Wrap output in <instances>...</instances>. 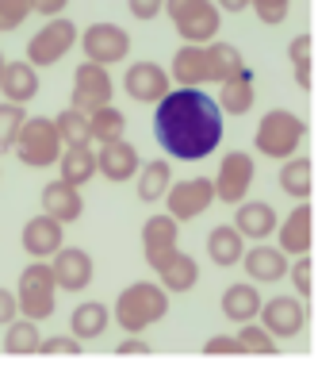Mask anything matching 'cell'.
Returning a JSON list of instances; mask_svg holds the SVG:
<instances>
[{"label": "cell", "mask_w": 318, "mask_h": 365, "mask_svg": "<svg viewBox=\"0 0 318 365\" xmlns=\"http://www.w3.org/2000/svg\"><path fill=\"white\" fill-rule=\"evenodd\" d=\"M127 8L134 19H157L165 12V0H127Z\"/></svg>", "instance_id": "43"}, {"label": "cell", "mask_w": 318, "mask_h": 365, "mask_svg": "<svg viewBox=\"0 0 318 365\" xmlns=\"http://www.w3.org/2000/svg\"><path fill=\"white\" fill-rule=\"evenodd\" d=\"M303 135H307V123L300 120L295 112H287V108H272V112H265L261 115V123H257V135H253V146H257V154H265V158H292L295 150H300V143H303Z\"/></svg>", "instance_id": "5"}, {"label": "cell", "mask_w": 318, "mask_h": 365, "mask_svg": "<svg viewBox=\"0 0 318 365\" xmlns=\"http://www.w3.org/2000/svg\"><path fill=\"white\" fill-rule=\"evenodd\" d=\"M12 154L23 165H31V170H51V165H58V158H62V135H58V123L51 120V115H27V123H23V131H19Z\"/></svg>", "instance_id": "6"}, {"label": "cell", "mask_w": 318, "mask_h": 365, "mask_svg": "<svg viewBox=\"0 0 318 365\" xmlns=\"http://www.w3.org/2000/svg\"><path fill=\"white\" fill-rule=\"evenodd\" d=\"M218 8H223V12H245V8H250V0H215Z\"/></svg>", "instance_id": "47"}, {"label": "cell", "mask_w": 318, "mask_h": 365, "mask_svg": "<svg viewBox=\"0 0 318 365\" xmlns=\"http://www.w3.org/2000/svg\"><path fill=\"white\" fill-rule=\"evenodd\" d=\"M176 227L181 223L173 215H150L142 223V254H146V265L154 273L176 254Z\"/></svg>", "instance_id": "16"}, {"label": "cell", "mask_w": 318, "mask_h": 365, "mask_svg": "<svg viewBox=\"0 0 318 365\" xmlns=\"http://www.w3.org/2000/svg\"><path fill=\"white\" fill-rule=\"evenodd\" d=\"M35 12L31 0H0V27L4 31H16V27H23V19Z\"/></svg>", "instance_id": "39"}, {"label": "cell", "mask_w": 318, "mask_h": 365, "mask_svg": "<svg viewBox=\"0 0 318 365\" xmlns=\"http://www.w3.org/2000/svg\"><path fill=\"white\" fill-rule=\"evenodd\" d=\"M261 292H257V281L253 284H230V289L223 292V304H218V308H223V315L226 319H234V323H250V319H257V315H261Z\"/></svg>", "instance_id": "26"}, {"label": "cell", "mask_w": 318, "mask_h": 365, "mask_svg": "<svg viewBox=\"0 0 318 365\" xmlns=\"http://www.w3.org/2000/svg\"><path fill=\"white\" fill-rule=\"evenodd\" d=\"M4 66H8V58H4V54H0V73H4Z\"/></svg>", "instance_id": "48"}, {"label": "cell", "mask_w": 318, "mask_h": 365, "mask_svg": "<svg viewBox=\"0 0 318 365\" xmlns=\"http://www.w3.org/2000/svg\"><path fill=\"white\" fill-rule=\"evenodd\" d=\"M311 239H314L311 204L300 200L292 212H287V220L280 223V250L287 254V258H295V254H311Z\"/></svg>", "instance_id": "20"}, {"label": "cell", "mask_w": 318, "mask_h": 365, "mask_svg": "<svg viewBox=\"0 0 318 365\" xmlns=\"http://www.w3.org/2000/svg\"><path fill=\"white\" fill-rule=\"evenodd\" d=\"M253 177H257L253 154H245V150L223 154L218 173H215V200H223V204H242L245 192L253 189Z\"/></svg>", "instance_id": "10"}, {"label": "cell", "mask_w": 318, "mask_h": 365, "mask_svg": "<svg viewBox=\"0 0 318 365\" xmlns=\"http://www.w3.org/2000/svg\"><path fill=\"white\" fill-rule=\"evenodd\" d=\"M38 342H43V334H38L35 319L16 315V319L8 323V334H4V350L8 354H16V358H23V354H38Z\"/></svg>", "instance_id": "31"}, {"label": "cell", "mask_w": 318, "mask_h": 365, "mask_svg": "<svg viewBox=\"0 0 318 365\" xmlns=\"http://www.w3.org/2000/svg\"><path fill=\"white\" fill-rule=\"evenodd\" d=\"M287 58H292V70H295V85L303 93H311V35H295L292 46H287Z\"/></svg>", "instance_id": "37"}, {"label": "cell", "mask_w": 318, "mask_h": 365, "mask_svg": "<svg viewBox=\"0 0 318 365\" xmlns=\"http://www.w3.org/2000/svg\"><path fill=\"white\" fill-rule=\"evenodd\" d=\"M123 88L138 104H157L169 88H173V77H169V70H161L157 62H134V66H127V73H123Z\"/></svg>", "instance_id": "14"}, {"label": "cell", "mask_w": 318, "mask_h": 365, "mask_svg": "<svg viewBox=\"0 0 318 365\" xmlns=\"http://www.w3.org/2000/svg\"><path fill=\"white\" fill-rule=\"evenodd\" d=\"M16 300H19V315L43 323L51 319L54 308H58V281H54V269L46 258H35L19 273V284H16Z\"/></svg>", "instance_id": "4"}, {"label": "cell", "mask_w": 318, "mask_h": 365, "mask_svg": "<svg viewBox=\"0 0 318 365\" xmlns=\"http://www.w3.org/2000/svg\"><path fill=\"white\" fill-rule=\"evenodd\" d=\"M51 269H54V281L62 292H85L92 284V258L81 250V246H65L51 254Z\"/></svg>", "instance_id": "13"}, {"label": "cell", "mask_w": 318, "mask_h": 365, "mask_svg": "<svg viewBox=\"0 0 318 365\" xmlns=\"http://www.w3.org/2000/svg\"><path fill=\"white\" fill-rule=\"evenodd\" d=\"M169 185H173V165H169V158H154V162H146L142 170H138V200H146V204L165 200Z\"/></svg>", "instance_id": "28"}, {"label": "cell", "mask_w": 318, "mask_h": 365, "mask_svg": "<svg viewBox=\"0 0 318 365\" xmlns=\"http://www.w3.org/2000/svg\"><path fill=\"white\" fill-rule=\"evenodd\" d=\"M238 346H242V354H265V358H272L276 354V334L265 327V323H242V331L234 334Z\"/></svg>", "instance_id": "36"}, {"label": "cell", "mask_w": 318, "mask_h": 365, "mask_svg": "<svg viewBox=\"0 0 318 365\" xmlns=\"http://www.w3.org/2000/svg\"><path fill=\"white\" fill-rule=\"evenodd\" d=\"M287 277H292L295 292L311 300V254H295V265H287Z\"/></svg>", "instance_id": "41"}, {"label": "cell", "mask_w": 318, "mask_h": 365, "mask_svg": "<svg viewBox=\"0 0 318 365\" xmlns=\"http://www.w3.org/2000/svg\"><path fill=\"white\" fill-rule=\"evenodd\" d=\"M165 315H169V289L165 284H154V281L127 284L115 300V323L127 334H142L157 319H165Z\"/></svg>", "instance_id": "3"}, {"label": "cell", "mask_w": 318, "mask_h": 365, "mask_svg": "<svg viewBox=\"0 0 318 365\" xmlns=\"http://www.w3.org/2000/svg\"><path fill=\"white\" fill-rule=\"evenodd\" d=\"M0 31H4V27H0Z\"/></svg>", "instance_id": "49"}, {"label": "cell", "mask_w": 318, "mask_h": 365, "mask_svg": "<svg viewBox=\"0 0 318 365\" xmlns=\"http://www.w3.org/2000/svg\"><path fill=\"white\" fill-rule=\"evenodd\" d=\"M0 96L16 104H31L38 96V70L31 62H8L0 73Z\"/></svg>", "instance_id": "23"}, {"label": "cell", "mask_w": 318, "mask_h": 365, "mask_svg": "<svg viewBox=\"0 0 318 365\" xmlns=\"http://www.w3.org/2000/svg\"><path fill=\"white\" fill-rule=\"evenodd\" d=\"M107 323H112V312L104 308L100 300H85L77 304L73 315H69V334H77V339H100L107 331Z\"/></svg>", "instance_id": "27"}, {"label": "cell", "mask_w": 318, "mask_h": 365, "mask_svg": "<svg viewBox=\"0 0 318 365\" xmlns=\"http://www.w3.org/2000/svg\"><path fill=\"white\" fill-rule=\"evenodd\" d=\"M207 254H211L215 265L230 269V265H238V262H242V254H245V235L238 231L234 223L215 227V231L207 235Z\"/></svg>", "instance_id": "25"}, {"label": "cell", "mask_w": 318, "mask_h": 365, "mask_svg": "<svg viewBox=\"0 0 318 365\" xmlns=\"http://www.w3.org/2000/svg\"><path fill=\"white\" fill-rule=\"evenodd\" d=\"M245 262V273L257 281V284H272V281H284L287 277V254L280 246H250L242 254Z\"/></svg>", "instance_id": "21"}, {"label": "cell", "mask_w": 318, "mask_h": 365, "mask_svg": "<svg viewBox=\"0 0 318 365\" xmlns=\"http://www.w3.org/2000/svg\"><path fill=\"white\" fill-rule=\"evenodd\" d=\"M280 189L295 200H311V158H284L280 170Z\"/></svg>", "instance_id": "32"}, {"label": "cell", "mask_w": 318, "mask_h": 365, "mask_svg": "<svg viewBox=\"0 0 318 365\" xmlns=\"http://www.w3.org/2000/svg\"><path fill=\"white\" fill-rule=\"evenodd\" d=\"M257 93H253V73L250 70H238L226 81H218V108L223 115H245L253 108Z\"/></svg>", "instance_id": "24"}, {"label": "cell", "mask_w": 318, "mask_h": 365, "mask_svg": "<svg viewBox=\"0 0 318 365\" xmlns=\"http://www.w3.org/2000/svg\"><path fill=\"white\" fill-rule=\"evenodd\" d=\"M88 131H92V143L123 139V131H127V115L119 112V108L104 104V108H96V112L88 115Z\"/></svg>", "instance_id": "33"}, {"label": "cell", "mask_w": 318, "mask_h": 365, "mask_svg": "<svg viewBox=\"0 0 318 365\" xmlns=\"http://www.w3.org/2000/svg\"><path fill=\"white\" fill-rule=\"evenodd\" d=\"M38 354H46V358H77V354H81V339H77V334H69V339L54 334V339L38 342Z\"/></svg>", "instance_id": "40"}, {"label": "cell", "mask_w": 318, "mask_h": 365, "mask_svg": "<svg viewBox=\"0 0 318 365\" xmlns=\"http://www.w3.org/2000/svg\"><path fill=\"white\" fill-rule=\"evenodd\" d=\"M19 242H23V250L31 254V258H51L54 250H62L65 242V223H58L54 215H35V220L23 223V235H19Z\"/></svg>", "instance_id": "18"}, {"label": "cell", "mask_w": 318, "mask_h": 365, "mask_svg": "<svg viewBox=\"0 0 318 365\" xmlns=\"http://www.w3.org/2000/svg\"><path fill=\"white\" fill-rule=\"evenodd\" d=\"M203 354L207 358H230V354H242L234 334H211V339L203 342Z\"/></svg>", "instance_id": "42"}, {"label": "cell", "mask_w": 318, "mask_h": 365, "mask_svg": "<svg viewBox=\"0 0 318 365\" xmlns=\"http://www.w3.org/2000/svg\"><path fill=\"white\" fill-rule=\"evenodd\" d=\"M245 70V58L242 51H238L234 43H218V38H211V43H184L181 51L173 54V70H169V77H173L176 85H218L226 81L230 73Z\"/></svg>", "instance_id": "2"}, {"label": "cell", "mask_w": 318, "mask_h": 365, "mask_svg": "<svg viewBox=\"0 0 318 365\" xmlns=\"http://www.w3.org/2000/svg\"><path fill=\"white\" fill-rule=\"evenodd\" d=\"M154 139L176 162H200L223 143V108L211 93L192 85H181L176 93L169 88L154 112Z\"/></svg>", "instance_id": "1"}, {"label": "cell", "mask_w": 318, "mask_h": 365, "mask_svg": "<svg viewBox=\"0 0 318 365\" xmlns=\"http://www.w3.org/2000/svg\"><path fill=\"white\" fill-rule=\"evenodd\" d=\"M157 277H161V284L169 292H188V289H196V281H200V262H196L192 254L176 250L173 258L157 269Z\"/></svg>", "instance_id": "29"}, {"label": "cell", "mask_w": 318, "mask_h": 365, "mask_svg": "<svg viewBox=\"0 0 318 365\" xmlns=\"http://www.w3.org/2000/svg\"><path fill=\"white\" fill-rule=\"evenodd\" d=\"M165 12L184 43H211L223 24V8L215 0H165Z\"/></svg>", "instance_id": "7"}, {"label": "cell", "mask_w": 318, "mask_h": 365, "mask_svg": "<svg viewBox=\"0 0 318 365\" xmlns=\"http://www.w3.org/2000/svg\"><path fill=\"white\" fill-rule=\"evenodd\" d=\"M261 323L276 339H295L307 327V308L300 296H272L261 304Z\"/></svg>", "instance_id": "15"}, {"label": "cell", "mask_w": 318, "mask_h": 365, "mask_svg": "<svg viewBox=\"0 0 318 365\" xmlns=\"http://www.w3.org/2000/svg\"><path fill=\"white\" fill-rule=\"evenodd\" d=\"M215 204V177H192V181L169 185L165 208L176 223H192Z\"/></svg>", "instance_id": "9"}, {"label": "cell", "mask_w": 318, "mask_h": 365, "mask_svg": "<svg viewBox=\"0 0 318 365\" xmlns=\"http://www.w3.org/2000/svg\"><path fill=\"white\" fill-rule=\"evenodd\" d=\"M27 123V108L16 104V101H4L0 104V154H12L16 150V139Z\"/></svg>", "instance_id": "34"}, {"label": "cell", "mask_w": 318, "mask_h": 365, "mask_svg": "<svg viewBox=\"0 0 318 365\" xmlns=\"http://www.w3.org/2000/svg\"><path fill=\"white\" fill-rule=\"evenodd\" d=\"M138 354H150V346L146 342H119V358H138Z\"/></svg>", "instance_id": "46"}, {"label": "cell", "mask_w": 318, "mask_h": 365, "mask_svg": "<svg viewBox=\"0 0 318 365\" xmlns=\"http://www.w3.org/2000/svg\"><path fill=\"white\" fill-rule=\"evenodd\" d=\"M81 51L88 62H100V66H115L131 54V35L123 31L119 24H92L81 31Z\"/></svg>", "instance_id": "12"}, {"label": "cell", "mask_w": 318, "mask_h": 365, "mask_svg": "<svg viewBox=\"0 0 318 365\" xmlns=\"http://www.w3.org/2000/svg\"><path fill=\"white\" fill-rule=\"evenodd\" d=\"M43 212L46 215H54L58 223H77L85 215V196H81V189H77V185H69V181H62V177H58V181H51L43 189Z\"/></svg>", "instance_id": "19"}, {"label": "cell", "mask_w": 318, "mask_h": 365, "mask_svg": "<svg viewBox=\"0 0 318 365\" xmlns=\"http://www.w3.org/2000/svg\"><path fill=\"white\" fill-rule=\"evenodd\" d=\"M142 170V158H138L134 143L127 139H112V143H100V150H96V173H104L112 185H123L138 177Z\"/></svg>", "instance_id": "17"}, {"label": "cell", "mask_w": 318, "mask_h": 365, "mask_svg": "<svg viewBox=\"0 0 318 365\" xmlns=\"http://www.w3.org/2000/svg\"><path fill=\"white\" fill-rule=\"evenodd\" d=\"M58 165H62V181L77 185V189L96 177V154H92V146H69V150L58 158Z\"/></svg>", "instance_id": "30"}, {"label": "cell", "mask_w": 318, "mask_h": 365, "mask_svg": "<svg viewBox=\"0 0 318 365\" xmlns=\"http://www.w3.org/2000/svg\"><path fill=\"white\" fill-rule=\"evenodd\" d=\"M54 123H58V135H62L65 146H88V143H92V131H88V115L77 112V108H65V112H58Z\"/></svg>", "instance_id": "35"}, {"label": "cell", "mask_w": 318, "mask_h": 365, "mask_svg": "<svg viewBox=\"0 0 318 365\" xmlns=\"http://www.w3.org/2000/svg\"><path fill=\"white\" fill-rule=\"evenodd\" d=\"M234 227L245 235V239H253V242H265L268 235L276 231V208L272 204H265V200H242V204H234Z\"/></svg>", "instance_id": "22"}, {"label": "cell", "mask_w": 318, "mask_h": 365, "mask_svg": "<svg viewBox=\"0 0 318 365\" xmlns=\"http://www.w3.org/2000/svg\"><path fill=\"white\" fill-rule=\"evenodd\" d=\"M77 24L73 19H65V16H51L43 27L31 35V43H27V62L35 66H54V62H62V58L77 46Z\"/></svg>", "instance_id": "8"}, {"label": "cell", "mask_w": 318, "mask_h": 365, "mask_svg": "<svg viewBox=\"0 0 318 365\" xmlns=\"http://www.w3.org/2000/svg\"><path fill=\"white\" fill-rule=\"evenodd\" d=\"M19 315V300H16V292H8V289H0V327H8Z\"/></svg>", "instance_id": "44"}, {"label": "cell", "mask_w": 318, "mask_h": 365, "mask_svg": "<svg viewBox=\"0 0 318 365\" xmlns=\"http://www.w3.org/2000/svg\"><path fill=\"white\" fill-rule=\"evenodd\" d=\"M104 104H112V77H107V66L85 58L73 73V104L69 108L92 115L96 108H104Z\"/></svg>", "instance_id": "11"}, {"label": "cell", "mask_w": 318, "mask_h": 365, "mask_svg": "<svg viewBox=\"0 0 318 365\" xmlns=\"http://www.w3.org/2000/svg\"><path fill=\"white\" fill-rule=\"evenodd\" d=\"M250 8L257 12V19L268 27H280L287 12H292V0H250Z\"/></svg>", "instance_id": "38"}, {"label": "cell", "mask_w": 318, "mask_h": 365, "mask_svg": "<svg viewBox=\"0 0 318 365\" xmlns=\"http://www.w3.org/2000/svg\"><path fill=\"white\" fill-rule=\"evenodd\" d=\"M31 4H35V12H38V16L51 19V16H62V12H65L69 0H31Z\"/></svg>", "instance_id": "45"}]
</instances>
